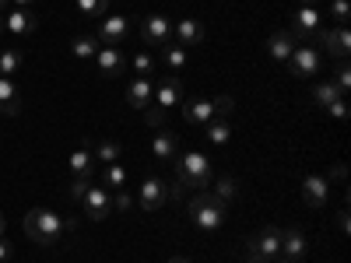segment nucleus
<instances>
[{
  "mask_svg": "<svg viewBox=\"0 0 351 263\" xmlns=\"http://www.w3.org/2000/svg\"><path fill=\"white\" fill-rule=\"evenodd\" d=\"M204 130H208L204 137H208V140L215 144V148H221V144H228V140H232V127H228L225 120H218V123H208Z\"/></svg>",
  "mask_w": 351,
  "mask_h": 263,
  "instance_id": "nucleus-32",
  "label": "nucleus"
},
{
  "mask_svg": "<svg viewBox=\"0 0 351 263\" xmlns=\"http://www.w3.org/2000/svg\"><path fill=\"white\" fill-rule=\"evenodd\" d=\"M186 214H190V221H193L200 231H218L221 221H225V203H221L211 190H200L197 197H190Z\"/></svg>",
  "mask_w": 351,
  "mask_h": 263,
  "instance_id": "nucleus-2",
  "label": "nucleus"
},
{
  "mask_svg": "<svg viewBox=\"0 0 351 263\" xmlns=\"http://www.w3.org/2000/svg\"><path fill=\"white\" fill-rule=\"evenodd\" d=\"M71 53L77 56V60H92V56L99 53V39H95V36H77V39L71 42Z\"/></svg>",
  "mask_w": 351,
  "mask_h": 263,
  "instance_id": "nucleus-28",
  "label": "nucleus"
},
{
  "mask_svg": "<svg viewBox=\"0 0 351 263\" xmlns=\"http://www.w3.org/2000/svg\"><path fill=\"white\" fill-rule=\"evenodd\" d=\"M246 253H253V256H263V260H274V256L281 253V228H274V225L260 228L256 236L246 242Z\"/></svg>",
  "mask_w": 351,
  "mask_h": 263,
  "instance_id": "nucleus-6",
  "label": "nucleus"
},
{
  "mask_svg": "<svg viewBox=\"0 0 351 263\" xmlns=\"http://www.w3.org/2000/svg\"><path fill=\"white\" fill-rule=\"evenodd\" d=\"M176 151H180V144H176V134H169V130L155 134V140H152V155H155L158 162H172Z\"/></svg>",
  "mask_w": 351,
  "mask_h": 263,
  "instance_id": "nucleus-23",
  "label": "nucleus"
},
{
  "mask_svg": "<svg viewBox=\"0 0 351 263\" xmlns=\"http://www.w3.org/2000/svg\"><path fill=\"white\" fill-rule=\"evenodd\" d=\"M88 186H92V183H88L84 175H74V179L67 183V197H71L74 203H81V200H84V193H88Z\"/></svg>",
  "mask_w": 351,
  "mask_h": 263,
  "instance_id": "nucleus-34",
  "label": "nucleus"
},
{
  "mask_svg": "<svg viewBox=\"0 0 351 263\" xmlns=\"http://www.w3.org/2000/svg\"><path fill=\"white\" fill-rule=\"evenodd\" d=\"M4 25H8V32H14V36H32L39 28V18L28 8H14L11 14H4Z\"/></svg>",
  "mask_w": 351,
  "mask_h": 263,
  "instance_id": "nucleus-17",
  "label": "nucleus"
},
{
  "mask_svg": "<svg viewBox=\"0 0 351 263\" xmlns=\"http://www.w3.org/2000/svg\"><path fill=\"white\" fill-rule=\"evenodd\" d=\"M92 155H95V162L112 165V162H120L123 144H120V140H92Z\"/></svg>",
  "mask_w": 351,
  "mask_h": 263,
  "instance_id": "nucleus-24",
  "label": "nucleus"
},
{
  "mask_svg": "<svg viewBox=\"0 0 351 263\" xmlns=\"http://www.w3.org/2000/svg\"><path fill=\"white\" fill-rule=\"evenodd\" d=\"M4 8H8V0H0V11H4Z\"/></svg>",
  "mask_w": 351,
  "mask_h": 263,
  "instance_id": "nucleus-51",
  "label": "nucleus"
},
{
  "mask_svg": "<svg viewBox=\"0 0 351 263\" xmlns=\"http://www.w3.org/2000/svg\"><path fill=\"white\" fill-rule=\"evenodd\" d=\"M299 4H302V8H316V4H319V0H299Z\"/></svg>",
  "mask_w": 351,
  "mask_h": 263,
  "instance_id": "nucleus-47",
  "label": "nucleus"
},
{
  "mask_svg": "<svg viewBox=\"0 0 351 263\" xmlns=\"http://www.w3.org/2000/svg\"><path fill=\"white\" fill-rule=\"evenodd\" d=\"M165 200H169V186L158 179V175H148V179L141 183V193H137L141 211H158Z\"/></svg>",
  "mask_w": 351,
  "mask_h": 263,
  "instance_id": "nucleus-10",
  "label": "nucleus"
},
{
  "mask_svg": "<svg viewBox=\"0 0 351 263\" xmlns=\"http://www.w3.org/2000/svg\"><path fill=\"white\" fill-rule=\"evenodd\" d=\"M246 263H271V260H263V256H253V253H246Z\"/></svg>",
  "mask_w": 351,
  "mask_h": 263,
  "instance_id": "nucleus-44",
  "label": "nucleus"
},
{
  "mask_svg": "<svg viewBox=\"0 0 351 263\" xmlns=\"http://www.w3.org/2000/svg\"><path fill=\"white\" fill-rule=\"evenodd\" d=\"M169 197H172V200L186 197V183H180V179H176V183H172V190H169Z\"/></svg>",
  "mask_w": 351,
  "mask_h": 263,
  "instance_id": "nucleus-41",
  "label": "nucleus"
},
{
  "mask_svg": "<svg viewBox=\"0 0 351 263\" xmlns=\"http://www.w3.org/2000/svg\"><path fill=\"white\" fill-rule=\"evenodd\" d=\"M327 112L334 116V120H344V116H348V102H344V99H337V102H330V105H327Z\"/></svg>",
  "mask_w": 351,
  "mask_h": 263,
  "instance_id": "nucleus-40",
  "label": "nucleus"
},
{
  "mask_svg": "<svg viewBox=\"0 0 351 263\" xmlns=\"http://www.w3.org/2000/svg\"><path fill=\"white\" fill-rule=\"evenodd\" d=\"M313 46L319 53H330L337 56V60H348V53H351V36H348V25H334V28H324L319 25L316 32H313Z\"/></svg>",
  "mask_w": 351,
  "mask_h": 263,
  "instance_id": "nucleus-5",
  "label": "nucleus"
},
{
  "mask_svg": "<svg viewBox=\"0 0 351 263\" xmlns=\"http://www.w3.org/2000/svg\"><path fill=\"white\" fill-rule=\"evenodd\" d=\"M155 102H158V109H172V105L183 102V81H180V74H169V77L158 81Z\"/></svg>",
  "mask_w": 351,
  "mask_h": 263,
  "instance_id": "nucleus-14",
  "label": "nucleus"
},
{
  "mask_svg": "<svg viewBox=\"0 0 351 263\" xmlns=\"http://www.w3.org/2000/svg\"><path fill=\"white\" fill-rule=\"evenodd\" d=\"M313 99H316L319 105H324V109H327L330 102H337V99H344V95H341V88H337V84H334V81L327 77V81H319V84L313 88Z\"/></svg>",
  "mask_w": 351,
  "mask_h": 263,
  "instance_id": "nucleus-26",
  "label": "nucleus"
},
{
  "mask_svg": "<svg viewBox=\"0 0 351 263\" xmlns=\"http://www.w3.org/2000/svg\"><path fill=\"white\" fill-rule=\"evenodd\" d=\"M316 28H319V8H299L295 14H291V28H288V32L295 36V42H309Z\"/></svg>",
  "mask_w": 351,
  "mask_h": 263,
  "instance_id": "nucleus-12",
  "label": "nucleus"
},
{
  "mask_svg": "<svg viewBox=\"0 0 351 263\" xmlns=\"http://www.w3.org/2000/svg\"><path fill=\"white\" fill-rule=\"evenodd\" d=\"M18 67H21V49L4 46V49H0V77H11Z\"/></svg>",
  "mask_w": 351,
  "mask_h": 263,
  "instance_id": "nucleus-30",
  "label": "nucleus"
},
{
  "mask_svg": "<svg viewBox=\"0 0 351 263\" xmlns=\"http://www.w3.org/2000/svg\"><path fill=\"white\" fill-rule=\"evenodd\" d=\"M148 127H155V130H162V127H165V109L148 105Z\"/></svg>",
  "mask_w": 351,
  "mask_h": 263,
  "instance_id": "nucleus-39",
  "label": "nucleus"
},
{
  "mask_svg": "<svg viewBox=\"0 0 351 263\" xmlns=\"http://www.w3.org/2000/svg\"><path fill=\"white\" fill-rule=\"evenodd\" d=\"M306 236L299 228H285L281 231V256H288V260H302L306 256Z\"/></svg>",
  "mask_w": 351,
  "mask_h": 263,
  "instance_id": "nucleus-20",
  "label": "nucleus"
},
{
  "mask_svg": "<svg viewBox=\"0 0 351 263\" xmlns=\"http://www.w3.org/2000/svg\"><path fill=\"white\" fill-rule=\"evenodd\" d=\"M0 112L4 116H18L21 112V95H18V84L11 77H0Z\"/></svg>",
  "mask_w": 351,
  "mask_h": 263,
  "instance_id": "nucleus-21",
  "label": "nucleus"
},
{
  "mask_svg": "<svg viewBox=\"0 0 351 263\" xmlns=\"http://www.w3.org/2000/svg\"><path fill=\"white\" fill-rule=\"evenodd\" d=\"M36 0H14V8H32Z\"/></svg>",
  "mask_w": 351,
  "mask_h": 263,
  "instance_id": "nucleus-46",
  "label": "nucleus"
},
{
  "mask_svg": "<svg viewBox=\"0 0 351 263\" xmlns=\"http://www.w3.org/2000/svg\"><path fill=\"white\" fill-rule=\"evenodd\" d=\"M330 81L341 88V95H348V92H351V67H348V60H341V67H337V74H334Z\"/></svg>",
  "mask_w": 351,
  "mask_h": 263,
  "instance_id": "nucleus-37",
  "label": "nucleus"
},
{
  "mask_svg": "<svg viewBox=\"0 0 351 263\" xmlns=\"http://www.w3.org/2000/svg\"><path fill=\"white\" fill-rule=\"evenodd\" d=\"M169 263H190V260H186V256H172Z\"/></svg>",
  "mask_w": 351,
  "mask_h": 263,
  "instance_id": "nucleus-49",
  "label": "nucleus"
},
{
  "mask_svg": "<svg viewBox=\"0 0 351 263\" xmlns=\"http://www.w3.org/2000/svg\"><path fill=\"white\" fill-rule=\"evenodd\" d=\"M152 95H155L152 77H134L130 88H127V102H130L134 109H148V105H152Z\"/></svg>",
  "mask_w": 351,
  "mask_h": 263,
  "instance_id": "nucleus-19",
  "label": "nucleus"
},
{
  "mask_svg": "<svg viewBox=\"0 0 351 263\" xmlns=\"http://www.w3.org/2000/svg\"><path fill=\"white\" fill-rule=\"evenodd\" d=\"M348 14H351L348 0H330V21L334 25H348Z\"/></svg>",
  "mask_w": 351,
  "mask_h": 263,
  "instance_id": "nucleus-36",
  "label": "nucleus"
},
{
  "mask_svg": "<svg viewBox=\"0 0 351 263\" xmlns=\"http://www.w3.org/2000/svg\"><path fill=\"white\" fill-rule=\"evenodd\" d=\"M327 197H330V179L327 175H306L302 179V203L306 208L319 211L327 203Z\"/></svg>",
  "mask_w": 351,
  "mask_h": 263,
  "instance_id": "nucleus-11",
  "label": "nucleus"
},
{
  "mask_svg": "<svg viewBox=\"0 0 351 263\" xmlns=\"http://www.w3.org/2000/svg\"><path fill=\"white\" fill-rule=\"evenodd\" d=\"M74 228H77V221H67V218L53 214V211H43V208L28 211V218H25V236L36 246H60V239L71 236Z\"/></svg>",
  "mask_w": 351,
  "mask_h": 263,
  "instance_id": "nucleus-1",
  "label": "nucleus"
},
{
  "mask_svg": "<svg viewBox=\"0 0 351 263\" xmlns=\"http://www.w3.org/2000/svg\"><path fill=\"white\" fill-rule=\"evenodd\" d=\"M337 225H341V231H348V211H341V214H337Z\"/></svg>",
  "mask_w": 351,
  "mask_h": 263,
  "instance_id": "nucleus-43",
  "label": "nucleus"
},
{
  "mask_svg": "<svg viewBox=\"0 0 351 263\" xmlns=\"http://www.w3.org/2000/svg\"><path fill=\"white\" fill-rule=\"evenodd\" d=\"M271 263H299V260H288V256H281V253H278V256H274Z\"/></svg>",
  "mask_w": 351,
  "mask_h": 263,
  "instance_id": "nucleus-45",
  "label": "nucleus"
},
{
  "mask_svg": "<svg viewBox=\"0 0 351 263\" xmlns=\"http://www.w3.org/2000/svg\"><path fill=\"white\" fill-rule=\"evenodd\" d=\"M8 32V25H4V14H0V36H4Z\"/></svg>",
  "mask_w": 351,
  "mask_h": 263,
  "instance_id": "nucleus-50",
  "label": "nucleus"
},
{
  "mask_svg": "<svg viewBox=\"0 0 351 263\" xmlns=\"http://www.w3.org/2000/svg\"><path fill=\"white\" fill-rule=\"evenodd\" d=\"M295 46H299V42H295V36H291L288 28H281V32H274V36L267 39V53L274 56V60H281V64L291 56V49H295Z\"/></svg>",
  "mask_w": 351,
  "mask_h": 263,
  "instance_id": "nucleus-22",
  "label": "nucleus"
},
{
  "mask_svg": "<svg viewBox=\"0 0 351 263\" xmlns=\"http://www.w3.org/2000/svg\"><path fill=\"white\" fill-rule=\"evenodd\" d=\"M162 60H165V67H169L172 74H180V71L186 67V49H183L180 42H165V46H162Z\"/></svg>",
  "mask_w": 351,
  "mask_h": 263,
  "instance_id": "nucleus-25",
  "label": "nucleus"
},
{
  "mask_svg": "<svg viewBox=\"0 0 351 263\" xmlns=\"http://www.w3.org/2000/svg\"><path fill=\"white\" fill-rule=\"evenodd\" d=\"M211 105H215V116H218V120H225V116L236 112V99H232V95H218V99H211Z\"/></svg>",
  "mask_w": 351,
  "mask_h": 263,
  "instance_id": "nucleus-35",
  "label": "nucleus"
},
{
  "mask_svg": "<svg viewBox=\"0 0 351 263\" xmlns=\"http://www.w3.org/2000/svg\"><path fill=\"white\" fill-rule=\"evenodd\" d=\"M4 228H8V218H4V214H0V236H4Z\"/></svg>",
  "mask_w": 351,
  "mask_h": 263,
  "instance_id": "nucleus-48",
  "label": "nucleus"
},
{
  "mask_svg": "<svg viewBox=\"0 0 351 263\" xmlns=\"http://www.w3.org/2000/svg\"><path fill=\"white\" fill-rule=\"evenodd\" d=\"M109 4H112V0H77V11H81L88 21H99V18H106Z\"/></svg>",
  "mask_w": 351,
  "mask_h": 263,
  "instance_id": "nucleus-31",
  "label": "nucleus"
},
{
  "mask_svg": "<svg viewBox=\"0 0 351 263\" xmlns=\"http://www.w3.org/2000/svg\"><path fill=\"white\" fill-rule=\"evenodd\" d=\"M134 71H137V77H152L155 74V56L152 53H134Z\"/></svg>",
  "mask_w": 351,
  "mask_h": 263,
  "instance_id": "nucleus-33",
  "label": "nucleus"
},
{
  "mask_svg": "<svg viewBox=\"0 0 351 263\" xmlns=\"http://www.w3.org/2000/svg\"><path fill=\"white\" fill-rule=\"evenodd\" d=\"M102 179H106V190H109V193H112V190H123V186H127V168H123L120 162H112V165H106Z\"/></svg>",
  "mask_w": 351,
  "mask_h": 263,
  "instance_id": "nucleus-29",
  "label": "nucleus"
},
{
  "mask_svg": "<svg viewBox=\"0 0 351 263\" xmlns=\"http://www.w3.org/2000/svg\"><path fill=\"white\" fill-rule=\"evenodd\" d=\"M208 190H211L221 203L236 200V193H239V190H236V179H232V175H218V179H211V186H208Z\"/></svg>",
  "mask_w": 351,
  "mask_h": 263,
  "instance_id": "nucleus-27",
  "label": "nucleus"
},
{
  "mask_svg": "<svg viewBox=\"0 0 351 263\" xmlns=\"http://www.w3.org/2000/svg\"><path fill=\"white\" fill-rule=\"evenodd\" d=\"M95 60V67L106 74V77H112V74H120L123 67H127V56H123V46H99V53L92 56Z\"/></svg>",
  "mask_w": 351,
  "mask_h": 263,
  "instance_id": "nucleus-13",
  "label": "nucleus"
},
{
  "mask_svg": "<svg viewBox=\"0 0 351 263\" xmlns=\"http://www.w3.org/2000/svg\"><path fill=\"white\" fill-rule=\"evenodd\" d=\"M127 32H130V21L123 14H109L106 21H99L95 39H99V46H123Z\"/></svg>",
  "mask_w": 351,
  "mask_h": 263,
  "instance_id": "nucleus-9",
  "label": "nucleus"
},
{
  "mask_svg": "<svg viewBox=\"0 0 351 263\" xmlns=\"http://www.w3.org/2000/svg\"><path fill=\"white\" fill-rule=\"evenodd\" d=\"M183 120H186L190 127H208V123L215 120L211 99H186V102H183Z\"/></svg>",
  "mask_w": 351,
  "mask_h": 263,
  "instance_id": "nucleus-16",
  "label": "nucleus"
},
{
  "mask_svg": "<svg viewBox=\"0 0 351 263\" xmlns=\"http://www.w3.org/2000/svg\"><path fill=\"white\" fill-rule=\"evenodd\" d=\"M134 208V197L127 190H112V211H130Z\"/></svg>",
  "mask_w": 351,
  "mask_h": 263,
  "instance_id": "nucleus-38",
  "label": "nucleus"
},
{
  "mask_svg": "<svg viewBox=\"0 0 351 263\" xmlns=\"http://www.w3.org/2000/svg\"><path fill=\"white\" fill-rule=\"evenodd\" d=\"M71 172L74 175H84V179H92V172H95V155H92V140H84L81 148H74V155L67 158Z\"/></svg>",
  "mask_w": 351,
  "mask_h": 263,
  "instance_id": "nucleus-18",
  "label": "nucleus"
},
{
  "mask_svg": "<svg viewBox=\"0 0 351 263\" xmlns=\"http://www.w3.org/2000/svg\"><path fill=\"white\" fill-rule=\"evenodd\" d=\"M288 74L291 77H313L319 74V67H324V53H319L313 42H299L295 49H291V56L285 60Z\"/></svg>",
  "mask_w": 351,
  "mask_h": 263,
  "instance_id": "nucleus-4",
  "label": "nucleus"
},
{
  "mask_svg": "<svg viewBox=\"0 0 351 263\" xmlns=\"http://www.w3.org/2000/svg\"><path fill=\"white\" fill-rule=\"evenodd\" d=\"M81 211H84V218H92V221L109 218V211H112L109 190H106V186H88V193H84V200H81Z\"/></svg>",
  "mask_w": 351,
  "mask_h": 263,
  "instance_id": "nucleus-7",
  "label": "nucleus"
},
{
  "mask_svg": "<svg viewBox=\"0 0 351 263\" xmlns=\"http://www.w3.org/2000/svg\"><path fill=\"white\" fill-rule=\"evenodd\" d=\"M8 260H11V242L0 236V263H8Z\"/></svg>",
  "mask_w": 351,
  "mask_h": 263,
  "instance_id": "nucleus-42",
  "label": "nucleus"
},
{
  "mask_svg": "<svg viewBox=\"0 0 351 263\" xmlns=\"http://www.w3.org/2000/svg\"><path fill=\"white\" fill-rule=\"evenodd\" d=\"M141 39L148 42V46H165V42H172V21L165 18V14H152V18H144L141 21Z\"/></svg>",
  "mask_w": 351,
  "mask_h": 263,
  "instance_id": "nucleus-8",
  "label": "nucleus"
},
{
  "mask_svg": "<svg viewBox=\"0 0 351 263\" xmlns=\"http://www.w3.org/2000/svg\"><path fill=\"white\" fill-rule=\"evenodd\" d=\"M172 42H180L183 49L200 46V42H204V25H200L197 18H183V21H176V25H172Z\"/></svg>",
  "mask_w": 351,
  "mask_h": 263,
  "instance_id": "nucleus-15",
  "label": "nucleus"
},
{
  "mask_svg": "<svg viewBox=\"0 0 351 263\" xmlns=\"http://www.w3.org/2000/svg\"><path fill=\"white\" fill-rule=\"evenodd\" d=\"M176 179L186 183V190H208L215 179V168L208 162V155L200 151H186L180 162H176Z\"/></svg>",
  "mask_w": 351,
  "mask_h": 263,
  "instance_id": "nucleus-3",
  "label": "nucleus"
}]
</instances>
